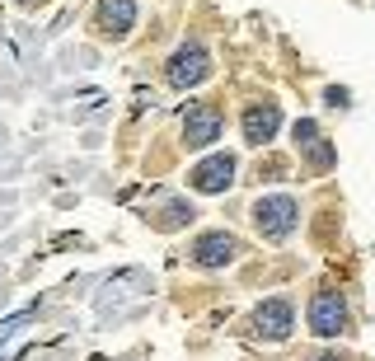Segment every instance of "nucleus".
Listing matches in <instances>:
<instances>
[{"label":"nucleus","mask_w":375,"mask_h":361,"mask_svg":"<svg viewBox=\"0 0 375 361\" xmlns=\"http://www.w3.org/2000/svg\"><path fill=\"white\" fill-rule=\"evenodd\" d=\"M296 221H300V206H296V197H286V192L258 197V206H253V226H258L263 239H286L296 230Z\"/></svg>","instance_id":"1"},{"label":"nucleus","mask_w":375,"mask_h":361,"mask_svg":"<svg viewBox=\"0 0 375 361\" xmlns=\"http://www.w3.org/2000/svg\"><path fill=\"white\" fill-rule=\"evenodd\" d=\"M221 108L216 103H193L188 117H183V146L188 150H206L211 141H221Z\"/></svg>","instance_id":"2"},{"label":"nucleus","mask_w":375,"mask_h":361,"mask_svg":"<svg viewBox=\"0 0 375 361\" xmlns=\"http://www.w3.org/2000/svg\"><path fill=\"white\" fill-rule=\"evenodd\" d=\"M310 328L319 338H338L347 328V305H342L338 291H315V300H310Z\"/></svg>","instance_id":"3"},{"label":"nucleus","mask_w":375,"mask_h":361,"mask_svg":"<svg viewBox=\"0 0 375 361\" xmlns=\"http://www.w3.org/2000/svg\"><path fill=\"white\" fill-rule=\"evenodd\" d=\"M211 75V57H206L202 47H179L169 57V85L174 90H193V85H202V80Z\"/></svg>","instance_id":"4"},{"label":"nucleus","mask_w":375,"mask_h":361,"mask_svg":"<svg viewBox=\"0 0 375 361\" xmlns=\"http://www.w3.org/2000/svg\"><path fill=\"white\" fill-rule=\"evenodd\" d=\"M253 328H258L263 338H286L291 328H296V310H291V300L286 295H273V300H263L258 310H253Z\"/></svg>","instance_id":"5"},{"label":"nucleus","mask_w":375,"mask_h":361,"mask_svg":"<svg viewBox=\"0 0 375 361\" xmlns=\"http://www.w3.org/2000/svg\"><path fill=\"white\" fill-rule=\"evenodd\" d=\"M137 23V0H99V14H94V28L103 38H127Z\"/></svg>","instance_id":"6"},{"label":"nucleus","mask_w":375,"mask_h":361,"mask_svg":"<svg viewBox=\"0 0 375 361\" xmlns=\"http://www.w3.org/2000/svg\"><path fill=\"white\" fill-rule=\"evenodd\" d=\"M235 253H239V239L230 230H206L193 244V263H202V268H226Z\"/></svg>","instance_id":"7"},{"label":"nucleus","mask_w":375,"mask_h":361,"mask_svg":"<svg viewBox=\"0 0 375 361\" xmlns=\"http://www.w3.org/2000/svg\"><path fill=\"white\" fill-rule=\"evenodd\" d=\"M277 127H282V108L277 103H249L244 108V141L249 146H268L277 136Z\"/></svg>","instance_id":"8"},{"label":"nucleus","mask_w":375,"mask_h":361,"mask_svg":"<svg viewBox=\"0 0 375 361\" xmlns=\"http://www.w3.org/2000/svg\"><path fill=\"white\" fill-rule=\"evenodd\" d=\"M188 179H193L197 192H226L230 183H235V159L230 155H211V159H202Z\"/></svg>","instance_id":"9"},{"label":"nucleus","mask_w":375,"mask_h":361,"mask_svg":"<svg viewBox=\"0 0 375 361\" xmlns=\"http://www.w3.org/2000/svg\"><path fill=\"white\" fill-rule=\"evenodd\" d=\"M193 202H183V197H174V202H164V211L155 216V230H183L188 221H193Z\"/></svg>","instance_id":"10"},{"label":"nucleus","mask_w":375,"mask_h":361,"mask_svg":"<svg viewBox=\"0 0 375 361\" xmlns=\"http://www.w3.org/2000/svg\"><path fill=\"white\" fill-rule=\"evenodd\" d=\"M305 155H310V164H315V169H329V164H333V146L324 141V136H319L315 146H305Z\"/></svg>","instance_id":"11"},{"label":"nucleus","mask_w":375,"mask_h":361,"mask_svg":"<svg viewBox=\"0 0 375 361\" xmlns=\"http://www.w3.org/2000/svg\"><path fill=\"white\" fill-rule=\"evenodd\" d=\"M291 136H296V146L305 150V146H315L319 141V122H310V117H300L296 127H291Z\"/></svg>","instance_id":"12"},{"label":"nucleus","mask_w":375,"mask_h":361,"mask_svg":"<svg viewBox=\"0 0 375 361\" xmlns=\"http://www.w3.org/2000/svg\"><path fill=\"white\" fill-rule=\"evenodd\" d=\"M347 99H352V94H347V90H338V85L329 90V103H333V108H347Z\"/></svg>","instance_id":"13"},{"label":"nucleus","mask_w":375,"mask_h":361,"mask_svg":"<svg viewBox=\"0 0 375 361\" xmlns=\"http://www.w3.org/2000/svg\"><path fill=\"white\" fill-rule=\"evenodd\" d=\"M315 361H338V357H315Z\"/></svg>","instance_id":"14"},{"label":"nucleus","mask_w":375,"mask_h":361,"mask_svg":"<svg viewBox=\"0 0 375 361\" xmlns=\"http://www.w3.org/2000/svg\"><path fill=\"white\" fill-rule=\"evenodd\" d=\"M19 5H33V0H19Z\"/></svg>","instance_id":"15"}]
</instances>
